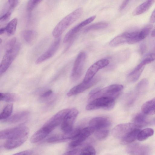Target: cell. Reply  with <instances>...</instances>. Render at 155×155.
I'll list each match as a JSON object with an SVG mask.
<instances>
[{
    "label": "cell",
    "mask_w": 155,
    "mask_h": 155,
    "mask_svg": "<svg viewBox=\"0 0 155 155\" xmlns=\"http://www.w3.org/2000/svg\"><path fill=\"white\" fill-rule=\"evenodd\" d=\"M124 88L121 84H112L102 89H95L92 91L89 94L90 101L96 98L100 97H107L114 100L119 95Z\"/></svg>",
    "instance_id": "cell-1"
},
{
    "label": "cell",
    "mask_w": 155,
    "mask_h": 155,
    "mask_svg": "<svg viewBox=\"0 0 155 155\" xmlns=\"http://www.w3.org/2000/svg\"><path fill=\"white\" fill-rule=\"evenodd\" d=\"M83 12L82 8H78L61 19L53 29L52 32L53 37L59 38L68 27L80 18Z\"/></svg>",
    "instance_id": "cell-2"
},
{
    "label": "cell",
    "mask_w": 155,
    "mask_h": 155,
    "mask_svg": "<svg viewBox=\"0 0 155 155\" xmlns=\"http://www.w3.org/2000/svg\"><path fill=\"white\" fill-rule=\"evenodd\" d=\"M20 47V44L17 43L13 48L5 51L0 64V75L8 68L19 53Z\"/></svg>",
    "instance_id": "cell-3"
},
{
    "label": "cell",
    "mask_w": 155,
    "mask_h": 155,
    "mask_svg": "<svg viewBox=\"0 0 155 155\" xmlns=\"http://www.w3.org/2000/svg\"><path fill=\"white\" fill-rule=\"evenodd\" d=\"M114 105V99L109 97H100L90 101L86 106V109L87 110L99 109L109 110L112 109Z\"/></svg>",
    "instance_id": "cell-4"
},
{
    "label": "cell",
    "mask_w": 155,
    "mask_h": 155,
    "mask_svg": "<svg viewBox=\"0 0 155 155\" xmlns=\"http://www.w3.org/2000/svg\"><path fill=\"white\" fill-rule=\"evenodd\" d=\"M29 129L25 126H20L5 129L0 131V138L6 140L14 138L20 136L29 134Z\"/></svg>",
    "instance_id": "cell-5"
},
{
    "label": "cell",
    "mask_w": 155,
    "mask_h": 155,
    "mask_svg": "<svg viewBox=\"0 0 155 155\" xmlns=\"http://www.w3.org/2000/svg\"><path fill=\"white\" fill-rule=\"evenodd\" d=\"M86 58V54L84 51L80 52L77 56L71 74V78L73 81H77L81 76Z\"/></svg>",
    "instance_id": "cell-6"
},
{
    "label": "cell",
    "mask_w": 155,
    "mask_h": 155,
    "mask_svg": "<svg viewBox=\"0 0 155 155\" xmlns=\"http://www.w3.org/2000/svg\"><path fill=\"white\" fill-rule=\"evenodd\" d=\"M140 128L133 123H125L118 124L112 130V134L116 138L121 140L134 129Z\"/></svg>",
    "instance_id": "cell-7"
},
{
    "label": "cell",
    "mask_w": 155,
    "mask_h": 155,
    "mask_svg": "<svg viewBox=\"0 0 155 155\" xmlns=\"http://www.w3.org/2000/svg\"><path fill=\"white\" fill-rule=\"evenodd\" d=\"M109 63V61L106 59H102L95 62L87 70L83 82L86 83L91 81L99 70L107 66Z\"/></svg>",
    "instance_id": "cell-8"
},
{
    "label": "cell",
    "mask_w": 155,
    "mask_h": 155,
    "mask_svg": "<svg viewBox=\"0 0 155 155\" xmlns=\"http://www.w3.org/2000/svg\"><path fill=\"white\" fill-rule=\"evenodd\" d=\"M78 114L75 108L70 109L61 123V129L64 133H68L73 129L74 122Z\"/></svg>",
    "instance_id": "cell-9"
},
{
    "label": "cell",
    "mask_w": 155,
    "mask_h": 155,
    "mask_svg": "<svg viewBox=\"0 0 155 155\" xmlns=\"http://www.w3.org/2000/svg\"><path fill=\"white\" fill-rule=\"evenodd\" d=\"M94 131V130L90 126L81 129L77 136L69 143V147L74 148L80 145Z\"/></svg>",
    "instance_id": "cell-10"
},
{
    "label": "cell",
    "mask_w": 155,
    "mask_h": 155,
    "mask_svg": "<svg viewBox=\"0 0 155 155\" xmlns=\"http://www.w3.org/2000/svg\"><path fill=\"white\" fill-rule=\"evenodd\" d=\"M60 42V38H57L48 48L38 58L36 61L35 64H40L51 58L58 50Z\"/></svg>",
    "instance_id": "cell-11"
},
{
    "label": "cell",
    "mask_w": 155,
    "mask_h": 155,
    "mask_svg": "<svg viewBox=\"0 0 155 155\" xmlns=\"http://www.w3.org/2000/svg\"><path fill=\"white\" fill-rule=\"evenodd\" d=\"M99 79V78L95 77L88 82H83L71 89L67 93V96L71 97L83 92L96 84Z\"/></svg>",
    "instance_id": "cell-12"
},
{
    "label": "cell",
    "mask_w": 155,
    "mask_h": 155,
    "mask_svg": "<svg viewBox=\"0 0 155 155\" xmlns=\"http://www.w3.org/2000/svg\"><path fill=\"white\" fill-rule=\"evenodd\" d=\"M111 124L109 118L104 117H94L89 121V126L95 131L106 129Z\"/></svg>",
    "instance_id": "cell-13"
},
{
    "label": "cell",
    "mask_w": 155,
    "mask_h": 155,
    "mask_svg": "<svg viewBox=\"0 0 155 155\" xmlns=\"http://www.w3.org/2000/svg\"><path fill=\"white\" fill-rule=\"evenodd\" d=\"M96 16H91L81 22L71 29L65 35L63 40L64 43H66L70 40L74 35L78 33L83 27L91 23L93 21Z\"/></svg>",
    "instance_id": "cell-14"
},
{
    "label": "cell",
    "mask_w": 155,
    "mask_h": 155,
    "mask_svg": "<svg viewBox=\"0 0 155 155\" xmlns=\"http://www.w3.org/2000/svg\"><path fill=\"white\" fill-rule=\"evenodd\" d=\"M53 130L49 126L45 124L31 137L30 142L36 143L40 141L46 137Z\"/></svg>",
    "instance_id": "cell-15"
},
{
    "label": "cell",
    "mask_w": 155,
    "mask_h": 155,
    "mask_svg": "<svg viewBox=\"0 0 155 155\" xmlns=\"http://www.w3.org/2000/svg\"><path fill=\"white\" fill-rule=\"evenodd\" d=\"M28 135V134H25L6 140L4 145L5 148L7 150H10L19 147L26 141Z\"/></svg>",
    "instance_id": "cell-16"
},
{
    "label": "cell",
    "mask_w": 155,
    "mask_h": 155,
    "mask_svg": "<svg viewBox=\"0 0 155 155\" xmlns=\"http://www.w3.org/2000/svg\"><path fill=\"white\" fill-rule=\"evenodd\" d=\"M153 28L151 25H147L140 30L137 31L136 34L130 44H133L139 42L145 38L150 33Z\"/></svg>",
    "instance_id": "cell-17"
},
{
    "label": "cell",
    "mask_w": 155,
    "mask_h": 155,
    "mask_svg": "<svg viewBox=\"0 0 155 155\" xmlns=\"http://www.w3.org/2000/svg\"><path fill=\"white\" fill-rule=\"evenodd\" d=\"M131 36V31L121 34L112 39L110 42L111 46H116L125 43H127Z\"/></svg>",
    "instance_id": "cell-18"
},
{
    "label": "cell",
    "mask_w": 155,
    "mask_h": 155,
    "mask_svg": "<svg viewBox=\"0 0 155 155\" xmlns=\"http://www.w3.org/2000/svg\"><path fill=\"white\" fill-rule=\"evenodd\" d=\"M29 115V113L27 111H20L15 113L8 118L2 121L10 123H16L26 119Z\"/></svg>",
    "instance_id": "cell-19"
},
{
    "label": "cell",
    "mask_w": 155,
    "mask_h": 155,
    "mask_svg": "<svg viewBox=\"0 0 155 155\" xmlns=\"http://www.w3.org/2000/svg\"><path fill=\"white\" fill-rule=\"evenodd\" d=\"M147 150V147L137 143L130 144L127 149V152L131 155H143Z\"/></svg>",
    "instance_id": "cell-20"
},
{
    "label": "cell",
    "mask_w": 155,
    "mask_h": 155,
    "mask_svg": "<svg viewBox=\"0 0 155 155\" xmlns=\"http://www.w3.org/2000/svg\"><path fill=\"white\" fill-rule=\"evenodd\" d=\"M142 62H141L128 74V80L131 82H135L137 81L140 78L145 66Z\"/></svg>",
    "instance_id": "cell-21"
},
{
    "label": "cell",
    "mask_w": 155,
    "mask_h": 155,
    "mask_svg": "<svg viewBox=\"0 0 155 155\" xmlns=\"http://www.w3.org/2000/svg\"><path fill=\"white\" fill-rule=\"evenodd\" d=\"M21 36L26 43L31 44L35 41L37 36V33L34 30H25L21 32Z\"/></svg>",
    "instance_id": "cell-22"
},
{
    "label": "cell",
    "mask_w": 155,
    "mask_h": 155,
    "mask_svg": "<svg viewBox=\"0 0 155 155\" xmlns=\"http://www.w3.org/2000/svg\"><path fill=\"white\" fill-rule=\"evenodd\" d=\"M142 112L146 115H152L155 114V98L144 103L141 107Z\"/></svg>",
    "instance_id": "cell-23"
},
{
    "label": "cell",
    "mask_w": 155,
    "mask_h": 155,
    "mask_svg": "<svg viewBox=\"0 0 155 155\" xmlns=\"http://www.w3.org/2000/svg\"><path fill=\"white\" fill-rule=\"evenodd\" d=\"M155 2V0H147L138 6L133 11L134 16L141 14L148 10Z\"/></svg>",
    "instance_id": "cell-24"
},
{
    "label": "cell",
    "mask_w": 155,
    "mask_h": 155,
    "mask_svg": "<svg viewBox=\"0 0 155 155\" xmlns=\"http://www.w3.org/2000/svg\"><path fill=\"white\" fill-rule=\"evenodd\" d=\"M140 130V128H136L121 140V143L123 144L132 143L137 138L138 134Z\"/></svg>",
    "instance_id": "cell-25"
},
{
    "label": "cell",
    "mask_w": 155,
    "mask_h": 155,
    "mask_svg": "<svg viewBox=\"0 0 155 155\" xmlns=\"http://www.w3.org/2000/svg\"><path fill=\"white\" fill-rule=\"evenodd\" d=\"M19 96L17 94L13 93H1L0 100L1 101L8 102L17 101L20 99Z\"/></svg>",
    "instance_id": "cell-26"
},
{
    "label": "cell",
    "mask_w": 155,
    "mask_h": 155,
    "mask_svg": "<svg viewBox=\"0 0 155 155\" xmlns=\"http://www.w3.org/2000/svg\"><path fill=\"white\" fill-rule=\"evenodd\" d=\"M133 122V123L139 128L144 126L147 123L146 115L142 112L138 113L134 117Z\"/></svg>",
    "instance_id": "cell-27"
},
{
    "label": "cell",
    "mask_w": 155,
    "mask_h": 155,
    "mask_svg": "<svg viewBox=\"0 0 155 155\" xmlns=\"http://www.w3.org/2000/svg\"><path fill=\"white\" fill-rule=\"evenodd\" d=\"M18 19L14 18L11 20L5 27V32L9 35H13L15 33L18 24Z\"/></svg>",
    "instance_id": "cell-28"
},
{
    "label": "cell",
    "mask_w": 155,
    "mask_h": 155,
    "mask_svg": "<svg viewBox=\"0 0 155 155\" xmlns=\"http://www.w3.org/2000/svg\"><path fill=\"white\" fill-rule=\"evenodd\" d=\"M153 129L147 128L140 130L139 132L137 139L139 141H143L152 136L154 134Z\"/></svg>",
    "instance_id": "cell-29"
},
{
    "label": "cell",
    "mask_w": 155,
    "mask_h": 155,
    "mask_svg": "<svg viewBox=\"0 0 155 155\" xmlns=\"http://www.w3.org/2000/svg\"><path fill=\"white\" fill-rule=\"evenodd\" d=\"M108 24L105 22H99L91 25L86 28L83 30V32L86 33L89 31L100 29L107 27Z\"/></svg>",
    "instance_id": "cell-30"
},
{
    "label": "cell",
    "mask_w": 155,
    "mask_h": 155,
    "mask_svg": "<svg viewBox=\"0 0 155 155\" xmlns=\"http://www.w3.org/2000/svg\"><path fill=\"white\" fill-rule=\"evenodd\" d=\"M148 84V81L147 79H144L141 80L135 88V93L137 96L143 94L146 90Z\"/></svg>",
    "instance_id": "cell-31"
},
{
    "label": "cell",
    "mask_w": 155,
    "mask_h": 155,
    "mask_svg": "<svg viewBox=\"0 0 155 155\" xmlns=\"http://www.w3.org/2000/svg\"><path fill=\"white\" fill-rule=\"evenodd\" d=\"M13 108V104H9L6 105L0 115V120H3L11 116Z\"/></svg>",
    "instance_id": "cell-32"
},
{
    "label": "cell",
    "mask_w": 155,
    "mask_h": 155,
    "mask_svg": "<svg viewBox=\"0 0 155 155\" xmlns=\"http://www.w3.org/2000/svg\"><path fill=\"white\" fill-rule=\"evenodd\" d=\"M19 1L17 0H8L2 10V14L9 12H12L18 4Z\"/></svg>",
    "instance_id": "cell-33"
},
{
    "label": "cell",
    "mask_w": 155,
    "mask_h": 155,
    "mask_svg": "<svg viewBox=\"0 0 155 155\" xmlns=\"http://www.w3.org/2000/svg\"><path fill=\"white\" fill-rule=\"evenodd\" d=\"M155 60V46L146 55L141 61L144 64H149Z\"/></svg>",
    "instance_id": "cell-34"
},
{
    "label": "cell",
    "mask_w": 155,
    "mask_h": 155,
    "mask_svg": "<svg viewBox=\"0 0 155 155\" xmlns=\"http://www.w3.org/2000/svg\"><path fill=\"white\" fill-rule=\"evenodd\" d=\"M96 151L94 147L91 146L85 147L81 151L79 155H95Z\"/></svg>",
    "instance_id": "cell-35"
},
{
    "label": "cell",
    "mask_w": 155,
    "mask_h": 155,
    "mask_svg": "<svg viewBox=\"0 0 155 155\" xmlns=\"http://www.w3.org/2000/svg\"><path fill=\"white\" fill-rule=\"evenodd\" d=\"M109 134V131L107 129H104L96 131L95 136L99 140H102L106 138Z\"/></svg>",
    "instance_id": "cell-36"
},
{
    "label": "cell",
    "mask_w": 155,
    "mask_h": 155,
    "mask_svg": "<svg viewBox=\"0 0 155 155\" xmlns=\"http://www.w3.org/2000/svg\"><path fill=\"white\" fill-rule=\"evenodd\" d=\"M42 0H31L28 1L27 5V10L28 12L32 11L39 4Z\"/></svg>",
    "instance_id": "cell-37"
},
{
    "label": "cell",
    "mask_w": 155,
    "mask_h": 155,
    "mask_svg": "<svg viewBox=\"0 0 155 155\" xmlns=\"http://www.w3.org/2000/svg\"><path fill=\"white\" fill-rule=\"evenodd\" d=\"M16 38L14 37L8 41L5 45V51L13 48L16 45Z\"/></svg>",
    "instance_id": "cell-38"
},
{
    "label": "cell",
    "mask_w": 155,
    "mask_h": 155,
    "mask_svg": "<svg viewBox=\"0 0 155 155\" xmlns=\"http://www.w3.org/2000/svg\"><path fill=\"white\" fill-rule=\"evenodd\" d=\"M11 14V13L8 12L2 14L0 18L1 25L6 22L9 19Z\"/></svg>",
    "instance_id": "cell-39"
},
{
    "label": "cell",
    "mask_w": 155,
    "mask_h": 155,
    "mask_svg": "<svg viewBox=\"0 0 155 155\" xmlns=\"http://www.w3.org/2000/svg\"><path fill=\"white\" fill-rule=\"evenodd\" d=\"M33 153L32 150H28L23 151L12 155H32Z\"/></svg>",
    "instance_id": "cell-40"
},
{
    "label": "cell",
    "mask_w": 155,
    "mask_h": 155,
    "mask_svg": "<svg viewBox=\"0 0 155 155\" xmlns=\"http://www.w3.org/2000/svg\"><path fill=\"white\" fill-rule=\"evenodd\" d=\"M78 151V149H74L73 150L68 151L62 155H77Z\"/></svg>",
    "instance_id": "cell-41"
},
{
    "label": "cell",
    "mask_w": 155,
    "mask_h": 155,
    "mask_svg": "<svg viewBox=\"0 0 155 155\" xmlns=\"http://www.w3.org/2000/svg\"><path fill=\"white\" fill-rule=\"evenodd\" d=\"M147 46L144 43L141 44L139 47V52L141 54H143L145 52Z\"/></svg>",
    "instance_id": "cell-42"
},
{
    "label": "cell",
    "mask_w": 155,
    "mask_h": 155,
    "mask_svg": "<svg viewBox=\"0 0 155 155\" xmlns=\"http://www.w3.org/2000/svg\"><path fill=\"white\" fill-rule=\"evenodd\" d=\"M52 93V91L51 90H49L43 93L41 96V97L42 98L48 97L50 96Z\"/></svg>",
    "instance_id": "cell-43"
},
{
    "label": "cell",
    "mask_w": 155,
    "mask_h": 155,
    "mask_svg": "<svg viewBox=\"0 0 155 155\" xmlns=\"http://www.w3.org/2000/svg\"><path fill=\"white\" fill-rule=\"evenodd\" d=\"M129 2V0L124 1L122 2L120 7V10L121 11L124 9L128 4Z\"/></svg>",
    "instance_id": "cell-44"
},
{
    "label": "cell",
    "mask_w": 155,
    "mask_h": 155,
    "mask_svg": "<svg viewBox=\"0 0 155 155\" xmlns=\"http://www.w3.org/2000/svg\"><path fill=\"white\" fill-rule=\"evenodd\" d=\"M150 21L151 23L155 22V8L152 12L150 18Z\"/></svg>",
    "instance_id": "cell-45"
},
{
    "label": "cell",
    "mask_w": 155,
    "mask_h": 155,
    "mask_svg": "<svg viewBox=\"0 0 155 155\" xmlns=\"http://www.w3.org/2000/svg\"><path fill=\"white\" fill-rule=\"evenodd\" d=\"M5 29L4 27L0 29V34L1 35L5 33Z\"/></svg>",
    "instance_id": "cell-46"
},
{
    "label": "cell",
    "mask_w": 155,
    "mask_h": 155,
    "mask_svg": "<svg viewBox=\"0 0 155 155\" xmlns=\"http://www.w3.org/2000/svg\"><path fill=\"white\" fill-rule=\"evenodd\" d=\"M151 36L152 37H155V27L154 28L151 32Z\"/></svg>",
    "instance_id": "cell-47"
},
{
    "label": "cell",
    "mask_w": 155,
    "mask_h": 155,
    "mask_svg": "<svg viewBox=\"0 0 155 155\" xmlns=\"http://www.w3.org/2000/svg\"><path fill=\"white\" fill-rule=\"evenodd\" d=\"M154 122L155 123V118L154 119Z\"/></svg>",
    "instance_id": "cell-48"
}]
</instances>
